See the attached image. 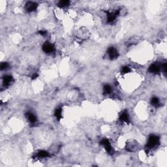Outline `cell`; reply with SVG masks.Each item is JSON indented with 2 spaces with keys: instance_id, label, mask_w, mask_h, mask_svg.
<instances>
[{
  "instance_id": "obj_9",
  "label": "cell",
  "mask_w": 167,
  "mask_h": 167,
  "mask_svg": "<svg viewBox=\"0 0 167 167\" xmlns=\"http://www.w3.org/2000/svg\"><path fill=\"white\" fill-rule=\"evenodd\" d=\"M149 72L151 73H154V74H157V73H159L161 70V68H160L159 65L158 64L156 63H153L152 65L150 66L149 67Z\"/></svg>"
},
{
  "instance_id": "obj_2",
  "label": "cell",
  "mask_w": 167,
  "mask_h": 167,
  "mask_svg": "<svg viewBox=\"0 0 167 167\" xmlns=\"http://www.w3.org/2000/svg\"><path fill=\"white\" fill-rule=\"evenodd\" d=\"M100 144L105 148L106 151H107L109 154L113 153V149H112V146H111L110 142V141H109L108 139H107V138H103V139H102L101 140Z\"/></svg>"
},
{
  "instance_id": "obj_10",
  "label": "cell",
  "mask_w": 167,
  "mask_h": 167,
  "mask_svg": "<svg viewBox=\"0 0 167 167\" xmlns=\"http://www.w3.org/2000/svg\"><path fill=\"white\" fill-rule=\"evenodd\" d=\"M26 117L27 119H28V121H29L30 123H31V124H35V122H36V117H35V115H34V114H32L31 112H27V113L26 114Z\"/></svg>"
},
{
  "instance_id": "obj_6",
  "label": "cell",
  "mask_w": 167,
  "mask_h": 167,
  "mask_svg": "<svg viewBox=\"0 0 167 167\" xmlns=\"http://www.w3.org/2000/svg\"><path fill=\"white\" fill-rule=\"evenodd\" d=\"M37 3H35V2H28L26 3L25 5V9L28 13H31V12L35 11L37 8Z\"/></svg>"
},
{
  "instance_id": "obj_1",
  "label": "cell",
  "mask_w": 167,
  "mask_h": 167,
  "mask_svg": "<svg viewBox=\"0 0 167 167\" xmlns=\"http://www.w3.org/2000/svg\"><path fill=\"white\" fill-rule=\"evenodd\" d=\"M160 144V140L157 136L156 135H150L148 138V142L146 144V148L149 150L153 149L154 148L158 146Z\"/></svg>"
},
{
  "instance_id": "obj_5",
  "label": "cell",
  "mask_w": 167,
  "mask_h": 167,
  "mask_svg": "<svg viewBox=\"0 0 167 167\" xmlns=\"http://www.w3.org/2000/svg\"><path fill=\"white\" fill-rule=\"evenodd\" d=\"M42 50L44 52L46 53H52L55 50V47L53 44L50 43L49 42H46L42 45Z\"/></svg>"
},
{
  "instance_id": "obj_13",
  "label": "cell",
  "mask_w": 167,
  "mask_h": 167,
  "mask_svg": "<svg viewBox=\"0 0 167 167\" xmlns=\"http://www.w3.org/2000/svg\"><path fill=\"white\" fill-rule=\"evenodd\" d=\"M151 103L155 107H158L159 106V99L157 97H153L151 100Z\"/></svg>"
},
{
  "instance_id": "obj_15",
  "label": "cell",
  "mask_w": 167,
  "mask_h": 167,
  "mask_svg": "<svg viewBox=\"0 0 167 167\" xmlns=\"http://www.w3.org/2000/svg\"><path fill=\"white\" fill-rule=\"evenodd\" d=\"M103 91H104V93H105L106 95L110 94L111 92H112V87H111L110 86L106 84L104 86Z\"/></svg>"
},
{
  "instance_id": "obj_4",
  "label": "cell",
  "mask_w": 167,
  "mask_h": 167,
  "mask_svg": "<svg viewBox=\"0 0 167 167\" xmlns=\"http://www.w3.org/2000/svg\"><path fill=\"white\" fill-rule=\"evenodd\" d=\"M119 15V10H117L115 12H107V22L108 23H111L116 19L118 15Z\"/></svg>"
},
{
  "instance_id": "obj_14",
  "label": "cell",
  "mask_w": 167,
  "mask_h": 167,
  "mask_svg": "<svg viewBox=\"0 0 167 167\" xmlns=\"http://www.w3.org/2000/svg\"><path fill=\"white\" fill-rule=\"evenodd\" d=\"M70 2L69 1H67V0H62V1H60L58 3V7L61 8L65 7L67 6H68L69 5Z\"/></svg>"
},
{
  "instance_id": "obj_8",
  "label": "cell",
  "mask_w": 167,
  "mask_h": 167,
  "mask_svg": "<svg viewBox=\"0 0 167 167\" xmlns=\"http://www.w3.org/2000/svg\"><path fill=\"white\" fill-rule=\"evenodd\" d=\"M119 120L124 123H127L129 124V114H127L126 110H124L119 115Z\"/></svg>"
},
{
  "instance_id": "obj_12",
  "label": "cell",
  "mask_w": 167,
  "mask_h": 167,
  "mask_svg": "<svg viewBox=\"0 0 167 167\" xmlns=\"http://www.w3.org/2000/svg\"><path fill=\"white\" fill-rule=\"evenodd\" d=\"M37 157L39 158H45V157H48L50 156V154L48 151H44V150H41L38 152L37 155Z\"/></svg>"
},
{
  "instance_id": "obj_17",
  "label": "cell",
  "mask_w": 167,
  "mask_h": 167,
  "mask_svg": "<svg viewBox=\"0 0 167 167\" xmlns=\"http://www.w3.org/2000/svg\"><path fill=\"white\" fill-rule=\"evenodd\" d=\"M9 65L7 62H3L1 64V66H0V69L1 70H5L6 69H7L9 67Z\"/></svg>"
},
{
  "instance_id": "obj_18",
  "label": "cell",
  "mask_w": 167,
  "mask_h": 167,
  "mask_svg": "<svg viewBox=\"0 0 167 167\" xmlns=\"http://www.w3.org/2000/svg\"><path fill=\"white\" fill-rule=\"evenodd\" d=\"M166 67H167V65H166V63H164L163 65H162V69L163 70V71H164V73H166Z\"/></svg>"
},
{
  "instance_id": "obj_11",
  "label": "cell",
  "mask_w": 167,
  "mask_h": 167,
  "mask_svg": "<svg viewBox=\"0 0 167 167\" xmlns=\"http://www.w3.org/2000/svg\"><path fill=\"white\" fill-rule=\"evenodd\" d=\"M54 116L58 120H60L62 118V109L61 108H58L54 112Z\"/></svg>"
},
{
  "instance_id": "obj_16",
  "label": "cell",
  "mask_w": 167,
  "mask_h": 167,
  "mask_svg": "<svg viewBox=\"0 0 167 167\" xmlns=\"http://www.w3.org/2000/svg\"><path fill=\"white\" fill-rule=\"evenodd\" d=\"M131 72V69L129 67L127 66H124V67H122L121 69V73L122 74H127V73H129Z\"/></svg>"
},
{
  "instance_id": "obj_19",
  "label": "cell",
  "mask_w": 167,
  "mask_h": 167,
  "mask_svg": "<svg viewBox=\"0 0 167 167\" xmlns=\"http://www.w3.org/2000/svg\"><path fill=\"white\" fill-rule=\"evenodd\" d=\"M39 33L41 35H42V36H44V35H47V32L46 31H39Z\"/></svg>"
},
{
  "instance_id": "obj_3",
  "label": "cell",
  "mask_w": 167,
  "mask_h": 167,
  "mask_svg": "<svg viewBox=\"0 0 167 167\" xmlns=\"http://www.w3.org/2000/svg\"><path fill=\"white\" fill-rule=\"evenodd\" d=\"M107 53L108 54V56L111 60H116L119 56V53H118V50L116 48H115L114 47H110L108 49Z\"/></svg>"
},
{
  "instance_id": "obj_7",
  "label": "cell",
  "mask_w": 167,
  "mask_h": 167,
  "mask_svg": "<svg viewBox=\"0 0 167 167\" xmlns=\"http://www.w3.org/2000/svg\"><path fill=\"white\" fill-rule=\"evenodd\" d=\"M14 80L13 76L10 75H5L3 77V83L5 87H8L10 86L12 83L13 82Z\"/></svg>"
},
{
  "instance_id": "obj_20",
  "label": "cell",
  "mask_w": 167,
  "mask_h": 167,
  "mask_svg": "<svg viewBox=\"0 0 167 167\" xmlns=\"http://www.w3.org/2000/svg\"><path fill=\"white\" fill-rule=\"evenodd\" d=\"M37 74H35L34 76H33V77H32V78H33V79H37Z\"/></svg>"
}]
</instances>
